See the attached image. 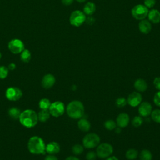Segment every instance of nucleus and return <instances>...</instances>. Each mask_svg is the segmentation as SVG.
I'll return each mask as SVG.
<instances>
[{
  "mask_svg": "<svg viewBox=\"0 0 160 160\" xmlns=\"http://www.w3.org/2000/svg\"><path fill=\"white\" fill-rule=\"evenodd\" d=\"M6 98L11 101H15L19 100L22 96V91L17 87H9L5 92Z\"/></svg>",
  "mask_w": 160,
  "mask_h": 160,
  "instance_id": "9d476101",
  "label": "nucleus"
},
{
  "mask_svg": "<svg viewBox=\"0 0 160 160\" xmlns=\"http://www.w3.org/2000/svg\"><path fill=\"white\" fill-rule=\"evenodd\" d=\"M149 10L147 7L142 4L136 5L131 9V14L137 20L144 19L148 16Z\"/></svg>",
  "mask_w": 160,
  "mask_h": 160,
  "instance_id": "423d86ee",
  "label": "nucleus"
},
{
  "mask_svg": "<svg viewBox=\"0 0 160 160\" xmlns=\"http://www.w3.org/2000/svg\"><path fill=\"white\" fill-rule=\"evenodd\" d=\"M45 151L49 154H55L59 152L60 146L58 142L52 141L46 146Z\"/></svg>",
  "mask_w": 160,
  "mask_h": 160,
  "instance_id": "2eb2a0df",
  "label": "nucleus"
},
{
  "mask_svg": "<svg viewBox=\"0 0 160 160\" xmlns=\"http://www.w3.org/2000/svg\"><path fill=\"white\" fill-rule=\"evenodd\" d=\"M50 101L47 98H42L39 102V107L41 109H48L51 105Z\"/></svg>",
  "mask_w": 160,
  "mask_h": 160,
  "instance_id": "a878e982",
  "label": "nucleus"
},
{
  "mask_svg": "<svg viewBox=\"0 0 160 160\" xmlns=\"http://www.w3.org/2000/svg\"><path fill=\"white\" fill-rule=\"evenodd\" d=\"M127 104V100L124 98H119L116 101V105L118 108H121L124 107Z\"/></svg>",
  "mask_w": 160,
  "mask_h": 160,
  "instance_id": "2f4dec72",
  "label": "nucleus"
},
{
  "mask_svg": "<svg viewBox=\"0 0 160 160\" xmlns=\"http://www.w3.org/2000/svg\"><path fill=\"white\" fill-rule=\"evenodd\" d=\"M113 152L112 146L108 143L104 142L100 144L96 149V154L99 158H108Z\"/></svg>",
  "mask_w": 160,
  "mask_h": 160,
  "instance_id": "0eeeda50",
  "label": "nucleus"
},
{
  "mask_svg": "<svg viewBox=\"0 0 160 160\" xmlns=\"http://www.w3.org/2000/svg\"><path fill=\"white\" fill-rule=\"evenodd\" d=\"M65 160H79V159L75 156H69Z\"/></svg>",
  "mask_w": 160,
  "mask_h": 160,
  "instance_id": "ea45409f",
  "label": "nucleus"
},
{
  "mask_svg": "<svg viewBox=\"0 0 160 160\" xmlns=\"http://www.w3.org/2000/svg\"><path fill=\"white\" fill-rule=\"evenodd\" d=\"M72 151L74 154L79 155V154H81L83 152L84 148H83L82 146H81L80 144H75L74 146H72Z\"/></svg>",
  "mask_w": 160,
  "mask_h": 160,
  "instance_id": "c85d7f7f",
  "label": "nucleus"
},
{
  "mask_svg": "<svg viewBox=\"0 0 160 160\" xmlns=\"http://www.w3.org/2000/svg\"><path fill=\"white\" fill-rule=\"evenodd\" d=\"M48 110L50 114L52 116L56 118L61 116L64 112V104L61 101H55L51 104Z\"/></svg>",
  "mask_w": 160,
  "mask_h": 160,
  "instance_id": "6e6552de",
  "label": "nucleus"
},
{
  "mask_svg": "<svg viewBox=\"0 0 160 160\" xmlns=\"http://www.w3.org/2000/svg\"><path fill=\"white\" fill-rule=\"evenodd\" d=\"M153 101H154V104H155L156 106L160 107V91L157 92L154 94Z\"/></svg>",
  "mask_w": 160,
  "mask_h": 160,
  "instance_id": "473e14b6",
  "label": "nucleus"
},
{
  "mask_svg": "<svg viewBox=\"0 0 160 160\" xmlns=\"http://www.w3.org/2000/svg\"><path fill=\"white\" fill-rule=\"evenodd\" d=\"M8 72L9 69L7 67L4 66H0V79H5L8 76Z\"/></svg>",
  "mask_w": 160,
  "mask_h": 160,
  "instance_id": "c756f323",
  "label": "nucleus"
},
{
  "mask_svg": "<svg viewBox=\"0 0 160 160\" xmlns=\"http://www.w3.org/2000/svg\"><path fill=\"white\" fill-rule=\"evenodd\" d=\"M21 60L24 62H28L31 58V52L27 49H24L21 52L20 55Z\"/></svg>",
  "mask_w": 160,
  "mask_h": 160,
  "instance_id": "5701e85b",
  "label": "nucleus"
},
{
  "mask_svg": "<svg viewBox=\"0 0 160 160\" xmlns=\"http://www.w3.org/2000/svg\"><path fill=\"white\" fill-rule=\"evenodd\" d=\"M76 1H78V2H85L86 0H76Z\"/></svg>",
  "mask_w": 160,
  "mask_h": 160,
  "instance_id": "37998d69",
  "label": "nucleus"
},
{
  "mask_svg": "<svg viewBox=\"0 0 160 160\" xmlns=\"http://www.w3.org/2000/svg\"><path fill=\"white\" fill-rule=\"evenodd\" d=\"M29 151L34 154H44L46 145L43 139L39 136H34L30 138L28 142Z\"/></svg>",
  "mask_w": 160,
  "mask_h": 160,
  "instance_id": "f03ea898",
  "label": "nucleus"
},
{
  "mask_svg": "<svg viewBox=\"0 0 160 160\" xmlns=\"http://www.w3.org/2000/svg\"><path fill=\"white\" fill-rule=\"evenodd\" d=\"M129 122V116L125 112L121 113L116 119V124L120 128L126 127Z\"/></svg>",
  "mask_w": 160,
  "mask_h": 160,
  "instance_id": "4468645a",
  "label": "nucleus"
},
{
  "mask_svg": "<svg viewBox=\"0 0 160 160\" xmlns=\"http://www.w3.org/2000/svg\"><path fill=\"white\" fill-rule=\"evenodd\" d=\"M9 50L13 54H19L24 49L23 42L19 39L11 40L8 44Z\"/></svg>",
  "mask_w": 160,
  "mask_h": 160,
  "instance_id": "1a4fd4ad",
  "label": "nucleus"
},
{
  "mask_svg": "<svg viewBox=\"0 0 160 160\" xmlns=\"http://www.w3.org/2000/svg\"><path fill=\"white\" fill-rule=\"evenodd\" d=\"M16 67V64H15L14 63L12 62V63H10V64L8 65V68L9 69V70H11V71H12V70L15 69Z\"/></svg>",
  "mask_w": 160,
  "mask_h": 160,
  "instance_id": "58836bf2",
  "label": "nucleus"
},
{
  "mask_svg": "<svg viewBox=\"0 0 160 160\" xmlns=\"http://www.w3.org/2000/svg\"><path fill=\"white\" fill-rule=\"evenodd\" d=\"M139 114L141 116L146 117L151 114L152 112V106L148 102H142L138 109Z\"/></svg>",
  "mask_w": 160,
  "mask_h": 160,
  "instance_id": "ddd939ff",
  "label": "nucleus"
},
{
  "mask_svg": "<svg viewBox=\"0 0 160 160\" xmlns=\"http://www.w3.org/2000/svg\"><path fill=\"white\" fill-rule=\"evenodd\" d=\"M50 113L48 109H41L38 114V121L44 122H46L50 118Z\"/></svg>",
  "mask_w": 160,
  "mask_h": 160,
  "instance_id": "412c9836",
  "label": "nucleus"
},
{
  "mask_svg": "<svg viewBox=\"0 0 160 160\" xmlns=\"http://www.w3.org/2000/svg\"><path fill=\"white\" fill-rule=\"evenodd\" d=\"M106 160H119V159L116 156H111V157L108 158Z\"/></svg>",
  "mask_w": 160,
  "mask_h": 160,
  "instance_id": "a19ab883",
  "label": "nucleus"
},
{
  "mask_svg": "<svg viewBox=\"0 0 160 160\" xmlns=\"http://www.w3.org/2000/svg\"><path fill=\"white\" fill-rule=\"evenodd\" d=\"M21 113L20 109L16 107H12L8 110V115L13 119H19Z\"/></svg>",
  "mask_w": 160,
  "mask_h": 160,
  "instance_id": "4be33fe9",
  "label": "nucleus"
},
{
  "mask_svg": "<svg viewBox=\"0 0 160 160\" xmlns=\"http://www.w3.org/2000/svg\"><path fill=\"white\" fill-rule=\"evenodd\" d=\"M140 160H152V154L148 149H143L140 153Z\"/></svg>",
  "mask_w": 160,
  "mask_h": 160,
  "instance_id": "b1692460",
  "label": "nucleus"
},
{
  "mask_svg": "<svg viewBox=\"0 0 160 160\" xmlns=\"http://www.w3.org/2000/svg\"><path fill=\"white\" fill-rule=\"evenodd\" d=\"M138 154V152L137 150L134 149H130L126 151V157L127 159L129 160H133L136 159Z\"/></svg>",
  "mask_w": 160,
  "mask_h": 160,
  "instance_id": "393cba45",
  "label": "nucleus"
},
{
  "mask_svg": "<svg viewBox=\"0 0 160 160\" xmlns=\"http://www.w3.org/2000/svg\"><path fill=\"white\" fill-rule=\"evenodd\" d=\"M143 122V119L141 116H135L132 120V125L136 128L140 126Z\"/></svg>",
  "mask_w": 160,
  "mask_h": 160,
  "instance_id": "cd10ccee",
  "label": "nucleus"
},
{
  "mask_svg": "<svg viewBox=\"0 0 160 160\" xmlns=\"http://www.w3.org/2000/svg\"><path fill=\"white\" fill-rule=\"evenodd\" d=\"M154 85L157 89L160 90V77H157L154 79Z\"/></svg>",
  "mask_w": 160,
  "mask_h": 160,
  "instance_id": "c9c22d12",
  "label": "nucleus"
},
{
  "mask_svg": "<svg viewBox=\"0 0 160 160\" xmlns=\"http://www.w3.org/2000/svg\"><path fill=\"white\" fill-rule=\"evenodd\" d=\"M151 118L154 121L160 123V109H155L151 113Z\"/></svg>",
  "mask_w": 160,
  "mask_h": 160,
  "instance_id": "bb28decb",
  "label": "nucleus"
},
{
  "mask_svg": "<svg viewBox=\"0 0 160 160\" xmlns=\"http://www.w3.org/2000/svg\"><path fill=\"white\" fill-rule=\"evenodd\" d=\"M152 29V26L149 21L146 19L141 20L139 23V29L143 34H148Z\"/></svg>",
  "mask_w": 160,
  "mask_h": 160,
  "instance_id": "dca6fc26",
  "label": "nucleus"
},
{
  "mask_svg": "<svg viewBox=\"0 0 160 160\" xmlns=\"http://www.w3.org/2000/svg\"><path fill=\"white\" fill-rule=\"evenodd\" d=\"M142 96L139 92H133L131 93L128 98L127 102L132 107L138 106L142 101Z\"/></svg>",
  "mask_w": 160,
  "mask_h": 160,
  "instance_id": "9b49d317",
  "label": "nucleus"
},
{
  "mask_svg": "<svg viewBox=\"0 0 160 160\" xmlns=\"http://www.w3.org/2000/svg\"><path fill=\"white\" fill-rule=\"evenodd\" d=\"M61 2L65 6H69L73 2V0H61Z\"/></svg>",
  "mask_w": 160,
  "mask_h": 160,
  "instance_id": "4c0bfd02",
  "label": "nucleus"
},
{
  "mask_svg": "<svg viewBox=\"0 0 160 160\" xmlns=\"http://www.w3.org/2000/svg\"><path fill=\"white\" fill-rule=\"evenodd\" d=\"M1 57H2V54H1V52H0V59L1 58Z\"/></svg>",
  "mask_w": 160,
  "mask_h": 160,
  "instance_id": "c03bdc74",
  "label": "nucleus"
},
{
  "mask_svg": "<svg viewBox=\"0 0 160 160\" xmlns=\"http://www.w3.org/2000/svg\"><path fill=\"white\" fill-rule=\"evenodd\" d=\"M96 5L91 2H87L83 8V12L86 15H92L96 11Z\"/></svg>",
  "mask_w": 160,
  "mask_h": 160,
  "instance_id": "aec40b11",
  "label": "nucleus"
},
{
  "mask_svg": "<svg viewBox=\"0 0 160 160\" xmlns=\"http://www.w3.org/2000/svg\"><path fill=\"white\" fill-rule=\"evenodd\" d=\"M100 138L96 133H89L86 134L82 139V144L84 147L88 149L94 148L98 146Z\"/></svg>",
  "mask_w": 160,
  "mask_h": 160,
  "instance_id": "20e7f679",
  "label": "nucleus"
},
{
  "mask_svg": "<svg viewBox=\"0 0 160 160\" xmlns=\"http://www.w3.org/2000/svg\"><path fill=\"white\" fill-rule=\"evenodd\" d=\"M148 19L154 24L160 22V12L157 9H152L148 12Z\"/></svg>",
  "mask_w": 160,
  "mask_h": 160,
  "instance_id": "f3484780",
  "label": "nucleus"
},
{
  "mask_svg": "<svg viewBox=\"0 0 160 160\" xmlns=\"http://www.w3.org/2000/svg\"><path fill=\"white\" fill-rule=\"evenodd\" d=\"M19 120L23 126L31 128L35 126L38 123V114L32 109H26L21 112Z\"/></svg>",
  "mask_w": 160,
  "mask_h": 160,
  "instance_id": "f257e3e1",
  "label": "nucleus"
},
{
  "mask_svg": "<svg viewBox=\"0 0 160 160\" xmlns=\"http://www.w3.org/2000/svg\"><path fill=\"white\" fill-rule=\"evenodd\" d=\"M121 131V128H116V133H120Z\"/></svg>",
  "mask_w": 160,
  "mask_h": 160,
  "instance_id": "79ce46f5",
  "label": "nucleus"
},
{
  "mask_svg": "<svg viewBox=\"0 0 160 160\" xmlns=\"http://www.w3.org/2000/svg\"><path fill=\"white\" fill-rule=\"evenodd\" d=\"M134 86L135 89L140 92L145 91L148 88L147 82L142 79H138L134 82Z\"/></svg>",
  "mask_w": 160,
  "mask_h": 160,
  "instance_id": "a211bd4d",
  "label": "nucleus"
},
{
  "mask_svg": "<svg viewBox=\"0 0 160 160\" xmlns=\"http://www.w3.org/2000/svg\"><path fill=\"white\" fill-rule=\"evenodd\" d=\"M66 111L68 115L72 119H80L84 114V108L82 103L77 100L70 102L67 107Z\"/></svg>",
  "mask_w": 160,
  "mask_h": 160,
  "instance_id": "7ed1b4c3",
  "label": "nucleus"
},
{
  "mask_svg": "<svg viewBox=\"0 0 160 160\" xmlns=\"http://www.w3.org/2000/svg\"><path fill=\"white\" fill-rule=\"evenodd\" d=\"M86 19V17L85 14L79 10H76L70 15L69 22L70 24L74 26L79 27L81 26Z\"/></svg>",
  "mask_w": 160,
  "mask_h": 160,
  "instance_id": "39448f33",
  "label": "nucleus"
},
{
  "mask_svg": "<svg viewBox=\"0 0 160 160\" xmlns=\"http://www.w3.org/2000/svg\"><path fill=\"white\" fill-rule=\"evenodd\" d=\"M55 82V77L51 74H47L43 76L41 81V84L44 88L49 89L54 86Z\"/></svg>",
  "mask_w": 160,
  "mask_h": 160,
  "instance_id": "f8f14e48",
  "label": "nucleus"
},
{
  "mask_svg": "<svg viewBox=\"0 0 160 160\" xmlns=\"http://www.w3.org/2000/svg\"><path fill=\"white\" fill-rule=\"evenodd\" d=\"M97 154L94 151H89L87 153L86 158L88 160H95L96 158Z\"/></svg>",
  "mask_w": 160,
  "mask_h": 160,
  "instance_id": "f704fd0d",
  "label": "nucleus"
},
{
  "mask_svg": "<svg viewBox=\"0 0 160 160\" xmlns=\"http://www.w3.org/2000/svg\"><path fill=\"white\" fill-rule=\"evenodd\" d=\"M144 6L148 8H152L156 4V0H144Z\"/></svg>",
  "mask_w": 160,
  "mask_h": 160,
  "instance_id": "72a5a7b5",
  "label": "nucleus"
},
{
  "mask_svg": "<svg viewBox=\"0 0 160 160\" xmlns=\"http://www.w3.org/2000/svg\"><path fill=\"white\" fill-rule=\"evenodd\" d=\"M78 126L79 129H81V131L86 132L90 129L91 124H90L89 121H88L86 119L82 118L78 121Z\"/></svg>",
  "mask_w": 160,
  "mask_h": 160,
  "instance_id": "6ab92c4d",
  "label": "nucleus"
},
{
  "mask_svg": "<svg viewBox=\"0 0 160 160\" xmlns=\"http://www.w3.org/2000/svg\"><path fill=\"white\" fill-rule=\"evenodd\" d=\"M105 128L108 130H112L116 128V124L113 120H108L104 122Z\"/></svg>",
  "mask_w": 160,
  "mask_h": 160,
  "instance_id": "7c9ffc66",
  "label": "nucleus"
},
{
  "mask_svg": "<svg viewBox=\"0 0 160 160\" xmlns=\"http://www.w3.org/2000/svg\"><path fill=\"white\" fill-rule=\"evenodd\" d=\"M44 160H58V158H57L55 156H54L53 154H49V155L47 156L45 158Z\"/></svg>",
  "mask_w": 160,
  "mask_h": 160,
  "instance_id": "e433bc0d",
  "label": "nucleus"
}]
</instances>
